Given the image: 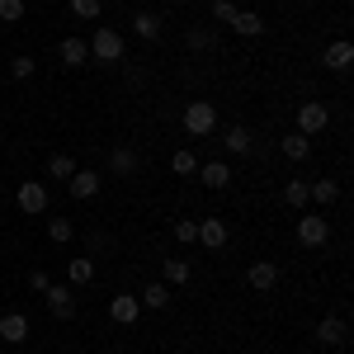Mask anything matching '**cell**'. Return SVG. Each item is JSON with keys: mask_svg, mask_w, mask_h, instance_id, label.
Instances as JSON below:
<instances>
[{"mask_svg": "<svg viewBox=\"0 0 354 354\" xmlns=\"http://www.w3.org/2000/svg\"><path fill=\"white\" fill-rule=\"evenodd\" d=\"M180 123H185V133H189V137H208L213 128H218V104H208V100H189Z\"/></svg>", "mask_w": 354, "mask_h": 354, "instance_id": "cell-1", "label": "cell"}, {"mask_svg": "<svg viewBox=\"0 0 354 354\" xmlns=\"http://www.w3.org/2000/svg\"><path fill=\"white\" fill-rule=\"evenodd\" d=\"M85 48H90V57H100V62H118L128 43H123V33H118V28H95V38H90Z\"/></svg>", "mask_w": 354, "mask_h": 354, "instance_id": "cell-2", "label": "cell"}, {"mask_svg": "<svg viewBox=\"0 0 354 354\" xmlns=\"http://www.w3.org/2000/svg\"><path fill=\"white\" fill-rule=\"evenodd\" d=\"M326 123H330V109L322 104V100H307V104H298V133H302V137L326 133Z\"/></svg>", "mask_w": 354, "mask_h": 354, "instance_id": "cell-3", "label": "cell"}, {"mask_svg": "<svg viewBox=\"0 0 354 354\" xmlns=\"http://www.w3.org/2000/svg\"><path fill=\"white\" fill-rule=\"evenodd\" d=\"M298 241H302V245H326V241H330L326 213H307V218H298Z\"/></svg>", "mask_w": 354, "mask_h": 354, "instance_id": "cell-4", "label": "cell"}, {"mask_svg": "<svg viewBox=\"0 0 354 354\" xmlns=\"http://www.w3.org/2000/svg\"><path fill=\"white\" fill-rule=\"evenodd\" d=\"M48 312H53L57 322H71L76 317V298H71V288H62V283H48Z\"/></svg>", "mask_w": 354, "mask_h": 354, "instance_id": "cell-5", "label": "cell"}, {"mask_svg": "<svg viewBox=\"0 0 354 354\" xmlns=\"http://www.w3.org/2000/svg\"><path fill=\"white\" fill-rule=\"evenodd\" d=\"M245 283H250L255 293H274V283H279V265H274V260H255V265L245 270Z\"/></svg>", "mask_w": 354, "mask_h": 354, "instance_id": "cell-6", "label": "cell"}, {"mask_svg": "<svg viewBox=\"0 0 354 354\" xmlns=\"http://www.w3.org/2000/svg\"><path fill=\"white\" fill-rule=\"evenodd\" d=\"M28 317L24 312H5V317H0V340H5V345H24L28 340Z\"/></svg>", "mask_w": 354, "mask_h": 354, "instance_id": "cell-7", "label": "cell"}, {"mask_svg": "<svg viewBox=\"0 0 354 354\" xmlns=\"http://www.w3.org/2000/svg\"><path fill=\"white\" fill-rule=\"evenodd\" d=\"M15 203H19L24 213H43V208H48V189H43L38 180H24L19 194H15Z\"/></svg>", "mask_w": 354, "mask_h": 354, "instance_id": "cell-8", "label": "cell"}, {"mask_svg": "<svg viewBox=\"0 0 354 354\" xmlns=\"http://www.w3.org/2000/svg\"><path fill=\"white\" fill-rule=\"evenodd\" d=\"M322 62H326V71H350V62H354V43H345V38H335V43H326V53H322Z\"/></svg>", "mask_w": 354, "mask_h": 354, "instance_id": "cell-9", "label": "cell"}, {"mask_svg": "<svg viewBox=\"0 0 354 354\" xmlns=\"http://www.w3.org/2000/svg\"><path fill=\"white\" fill-rule=\"evenodd\" d=\"M137 312H142V302H137V293H118V298L109 302V317L118 322V326H133Z\"/></svg>", "mask_w": 354, "mask_h": 354, "instance_id": "cell-10", "label": "cell"}, {"mask_svg": "<svg viewBox=\"0 0 354 354\" xmlns=\"http://www.w3.org/2000/svg\"><path fill=\"white\" fill-rule=\"evenodd\" d=\"M100 185H104V180H100L95 170H76V175L66 180V189H71V198H95V194H100Z\"/></svg>", "mask_w": 354, "mask_h": 354, "instance_id": "cell-11", "label": "cell"}, {"mask_svg": "<svg viewBox=\"0 0 354 354\" xmlns=\"http://www.w3.org/2000/svg\"><path fill=\"white\" fill-rule=\"evenodd\" d=\"M194 279V270H189V260H180V255H170L161 265V283H170V288H185Z\"/></svg>", "mask_w": 354, "mask_h": 354, "instance_id": "cell-12", "label": "cell"}, {"mask_svg": "<svg viewBox=\"0 0 354 354\" xmlns=\"http://www.w3.org/2000/svg\"><path fill=\"white\" fill-rule=\"evenodd\" d=\"M227 236H232V232H227V222H222V218L198 222V241L208 245V250H222V245H227Z\"/></svg>", "mask_w": 354, "mask_h": 354, "instance_id": "cell-13", "label": "cell"}, {"mask_svg": "<svg viewBox=\"0 0 354 354\" xmlns=\"http://www.w3.org/2000/svg\"><path fill=\"white\" fill-rule=\"evenodd\" d=\"M198 180H203L208 189H227V185H232V165H227V161H208V165H198Z\"/></svg>", "mask_w": 354, "mask_h": 354, "instance_id": "cell-14", "label": "cell"}, {"mask_svg": "<svg viewBox=\"0 0 354 354\" xmlns=\"http://www.w3.org/2000/svg\"><path fill=\"white\" fill-rule=\"evenodd\" d=\"M345 335H350V330H345V317H322V326H317V340H322V345H335V350H340Z\"/></svg>", "mask_w": 354, "mask_h": 354, "instance_id": "cell-15", "label": "cell"}, {"mask_svg": "<svg viewBox=\"0 0 354 354\" xmlns=\"http://www.w3.org/2000/svg\"><path fill=\"white\" fill-rule=\"evenodd\" d=\"M57 57L76 71V66H85V57H90V48H85V38H62L57 43Z\"/></svg>", "mask_w": 354, "mask_h": 354, "instance_id": "cell-16", "label": "cell"}, {"mask_svg": "<svg viewBox=\"0 0 354 354\" xmlns=\"http://www.w3.org/2000/svg\"><path fill=\"white\" fill-rule=\"evenodd\" d=\"M279 147H283L288 161H307V156H312V137H302V133H288Z\"/></svg>", "mask_w": 354, "mask_h": 354, "instance_id": "cell-17", "label": "cell"}, {"mask_svg": "<svg viewBox=\"0 0 354 354\" xmlns=\"http://www.w3.org/2000/svg\"><path fill=\"white\" fill-rule=\"evenodd\" d=\"M232 28H236L241 38H255V33H265V19H260L255 10H236V19H232Z\"/></svg>", "mask_w": 354, "mask_h": 354, "instance_id": "cell-18", "label": "cell"}, {"mask_svg": "<svg viewBox=\"0 0 354 354\" xmlns=\"http://www.w3.org/2000/svg\"><path fill=\"white\" fill-rule=\"evenodd\" d=\"M222 147H227L232 156H250V147H255V142H250V133H245V128H227Z\"/></svg>", "mask_w": 354, "mask_h": 354, "instance_id": "cell-19", "label": "cell"}, {"mask_svg": "<svg viewBox=\"0 0 354 354\" xmlns=\"http://www.w3.org/2000/svg\"><path fill=\"white\" fill-rule=\"evenodd\" d=\"M170 293H175L170 283H147L137 302H142V307H170Z\"/></svg>", "mask_w": 354, "mask_h": 354, "instance_id": "cell-20", "label": "cell"}, {"mask_svg": "<svg viewBox=\"0 0 354 354\" xmlns=\"http://www.w3.org/2000/svg\"><path fill=\"white\" fill-rule=\"evenodd\" d=\"M307 198H317L322 208H330V203L340 198V185H335V180H317V185H307Z\"/></svg>", "mask_w": 354, "mask_h": 354, "instance_id": "cell-21", "label": "cell"}, {"mask_svg": "<svg viewBox=\"0 0 354 354\" xmlns=\"http://www.w3.org/2000/svg\"><path fill=\"white\" fill-rule=\"evenodd\" d=\"M133 28H137V38H142V43H151V38H161V19H156L151 10H142V15L133 19Z\"/></svg>", "mask_w": 354, "mask_h": 354, "instance_id": "cell-22", "label": "cell"}, {"mask_svg": "<svg viewBox=\"0 0 354 354\" xmlns=\"http://www.w3.org/2000/svg\"><path fill=\"white\" fill-rule=\"evenodd\" d=\"M76 170H81V165H76V156H66V151H57L53 161H48V175H53V180H71Z\"/></svg>", "mask_w": 354, "mask_h": 354, "instance_id": "cell-23", "label": "cell"}, {"mask_svg": "<svg viewBox=\"0 0 354 354\" xmlns=\"http://www.w3.org/2000/svg\"><path fill=\"white\" fill-rule=\"evenodd\" d=\"M66 279H71L76 288H81V283H90V279H95V260H85V255H76V260L66 265Z\"/></svg>", "mask_w": 354, "mask_h": 354, "instance_id": "cell-24", "label": "cell"}, {"mask_svg": "<svg viewBox=\"0 0 354 354\" xmlns=\"http://www.w3.org/2000/svg\"><path fill=\"white\" fill-rule=\"evenodd\" d=\"M283 203H288V208H307V203H312V198H307V180H288V185H283Z\"/></svg>", "mask_w": 354, "mask_h": 354, "instance_id": "cell-25", "label": "cell"}, {"mask_svg": "<svg viewBox=\"0 0 354 354\" xmlns=\"http://www.w3.org/2000/svg\"><path fill=\"white\" fill-rule=\"evenodd\" d=\"M48 236H53L57 245H66L71 236H76V227H71V218H48Z\"/></svg>", "mask_w": 354, "mask_h": 354, "instance_id": "cell-26", "label": "cell"}, {"mask_svg": "<svg viewBox=\"0 0 354 354\" xmlns=\"http://www.w3.org/2000/svg\"><path fill=\"white\" fill-rule=\"evenodd\" d=\"M170 170H175V175H185V180H189V175H198L194 151H175V156H170Z\"/></svg>", "mask_w": 354, "mask_h": 354, "instance_id": "cell-27", "label": "cell"}, {"mask_svg": "<svg viewBox=\"0 0 354 354\" xmlns=\"http://www.w3.org/2000/svg\"><path fill=\"white\" fill-rule=\"evenodd\" d=\"M175 241H180V245H198V222L175 218Z\"/></svg>", "mask_w": 354, "mask_h": 354, "instance_id": "cell-28", "label": "cell"}, {"mask_svg": "<svg viewBox=\"0 0 354 354\" xmlns=\"http://www.w3.org/2000/svg\"><path fill=\"white\" fill-rule=\"evenodd\" d=\"M33 71H38V62H33V57H28V53H19V57H15V62H10V76H15V81H28Z\"/></svg>", "mask_w": 354, "mask_h": 354, "instance_id": "cell-29", "label": "cell"}, {"mask_svg": "<svg viewBox=\"0 0 354 354\" xmlns=\"http://www.w3.org/2000/svg\"><path fill=\"white\" fill-rule=\"evenodd\" d=\"M109 165H113V175H133L137 156H133V151H128V147H118V151H113V156H109Z\"/></svg>", "mask_w": 354, "mask_h": 354, "instance_id": "cell-30", "label": "cell"}, {"mask_svg": "<svg viewBox=\"0 0 354 354\" xmlns=\"http://www.w3.org/2000/svg\"><path fill=\"white\" fill-rule=\"evenodd\" d=\"M100 10H104V0H71V15L76 19H100Z\"/></svg>", "mask_w": 354, "mask_h": 354, "instance_id": "cell-31", "label": "cell"}, {"mask_svg": "<svg viewBox=\"0 0 354 354\" xmlns=\"http://www.w3.org/2000/svg\"><path fill=\"white\" fill-rule=\"evenodd\" d=\"M24 19V0H0V24H19Z\"/></svg>", "mask_w": 354, "mask_h": 354, "instance_id": "cell-32", "label": "cell"}, {"mask_svg": "<svg viewBox=\"0 0 354 354\" xmlns=\"http://www.w3.org/2000/svg\"><path fill=\"white\" fill-rule=\"evenodd\" d=\"M213 19L218 24H232L236 19V0H213Z\"/></svg>", "mask_w": 354, "mask_h": 354, "instance_id": "cell-33", "label": "cell"}, {"mask_svg": "<svg viewBox=\"0 0 354 354\" xmlns=\"http://www.w3.org/2000/svg\"><path fill=\"white\" fill-rule=\"evenodd\" d=\"M48 283H53V279H48L43 270H33V274H28V288H33V293H48Z\"/></svg>", "mask_w": 354, "mask_h": 354, "instance_id": "cell-34", "label": "cell"}, {"mask_svg": "<svg viewBox=\"0 0 354 354\" xmlns=\"http://www.w3.org/2000/svg\"><path fill=\"white\" fill-rule=\"evenodd\" d=\"M208 43H213V33H208V28H194V33H189V48H208Z\"/></svg>", "mask_w": 354, "mask_h": 354, "instance_id": "cell-35", "label": "cell"}, {"mask_svg": "<svg viewBox=\"0 0 354 354\" xmlns=\"http://www.w3.org/2000/svg\"><path fill=\"white\" fill-rule=\"evenodd\" d=\"M335 354H345V350H335Z\"/></svg>", "mask_w": 354, "mask_h": 354, "instance_id": "cell-36", "label": "cell"}]
</instances>
